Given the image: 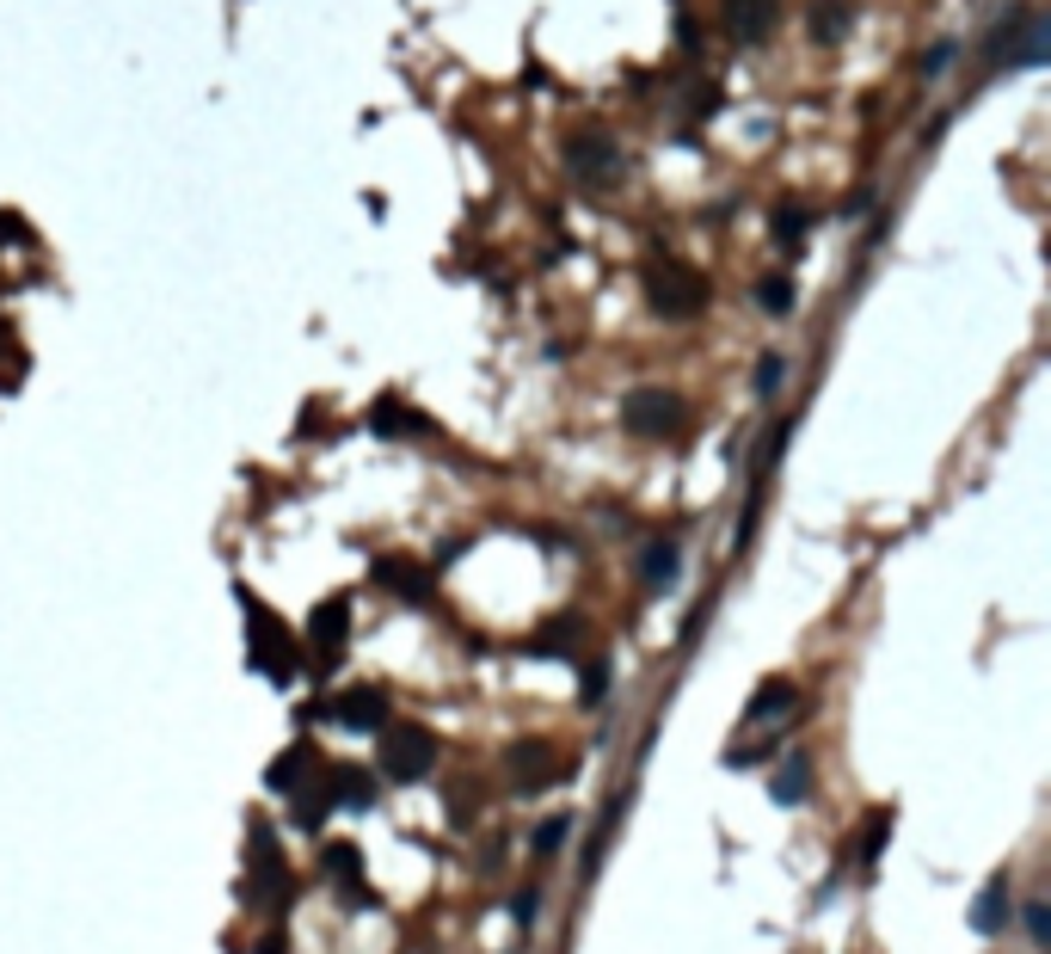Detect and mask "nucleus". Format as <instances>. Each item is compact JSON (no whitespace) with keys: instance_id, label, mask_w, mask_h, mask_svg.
<instances>
[{"instance_id":"4be33fe9","label":"nucleus","mask_w":1051,"mask_h":954,"mask_svg":"<svg viewBox=\"0 0 1051 954\" xmlns=\"http://www.w3.org/2000/svg\"><path fill=\"white\" fill-rule=\"evenodd\" d=\"M757 302H762V314H788L793 308V278H788V271L757 278Z\"/></svg>"},{"instance_id":"6e6552de","label":"nucleus","mask_w":1051,"mask_h":954,"mask_svg":"<svg viewBox=\"0 0 1051 954\" xmlns=\"http://www.w3.org/2000/svg\"><path fill=\"white\" fill-rule=\"evenodd\" d=\"M326 715L339 720L344 733H382V727H387V696L375 684H351L344 696H332Z\"/></svg>"},{"instance_id":"ddd939ff","label":"nucleus","mask_w":1051,"mask_h":954,"mask_svg":"<svg viewBox=\"0 0 1051 954\" xmlns=\"http://www.w3.org/2000/svg\"><path fill=\"white\" fill-rule=\"evenodd\" d=\"M775 19H781L775 0H726V32L738 37V44H762V37L775 32Z\"/></svg>"},{"instance_id":"0eeeda50","label":"nucleus","mask_w":1051,"mask_h":954,"mask_svg":"<svg viewBox=\"0 0 1051 954\" xmlns=\"http://www.w3.org/2000/svg\"><path fill=\"white\" fill-rule=\"evenodd\" d=\"M375 585L394 592L400 604H431L437 597V573L413 554H375Z\"/></svg>"},{"instance_id":"9d476101","label":"nucleus","mask_w":1051,"mask_h":954,"mask_svg":"<svg viewBox=\"0 0 1051 954\" xmlns=\"http://www.w3.org/2000/svg\"><path fill=\"white\" fill-rule=\"evenodd\" d=\"M308 635H314V653L332 665L344 653V635H351V597H326L320 610L308 616Z\"/></svg>"},{"instance_id":"f03ea898","label":"nucleus","mask_w":1051,"mask_h":954,"mask_svg":"<svg viewBox=\"0 0 1051 954\" xmlns=\"http://www.w3.org/2000/svg\"><path fill=\"white\" fill-rule=\"evenodd\" d=\"M640 283H646V308L665 314V321H696L708 308V278L682 259H652Z\"/></svg>"},{"instance_id":"b1692460","label":"nucleus","mask_w":1051,"mask_h":954,"mask_svg":"<svg viewBox=\"0 0 1051 954\" xmlns=\"http://www.w3.org/2000/svg\"><path fill=\"white\" fill-rule=\"evenodd\" d=\"M769 228H775V240H781V247H800V240H805V228H812V216H805L800 204H781V210H775V222H769Z\"/></svg>"},{"instance_id":"4468645a","label":"nucleus","mask_w":1051,"mask_h":954,"mask_svg":"<svg viewBox=\"0 0 1051 954\" xmlns=\"http://www.w3.org/2000/svg\"><path fill=\"white\" fill-rule=\"evenodd\" d=\"M529 653H542V659H566V653H578L585 647V616H547L542 622V635H529Z\"/></svg>"},{"instance_id":"1a4fd4ad","label":"nucleus","mask_w":1051,"mask_h":954,"mask_svg":"<svg viewBox=\"0 0 1051 954\" xmlns=\"http://www.w3.org/2000/svg\"><path fill=\"white\" fill-rule=\"evenodd\" d=\"M320 875L332 880V887L344 893V899H370V880H363V850L351 844V838H332V844L320 850Z\"/></svg>"},{"instance_id":"20e7f679","label":"nucleus","mask_w":1051,"mask_h":954,"mask_svg":"<svg viewBox=\"0 0 1051 954\" xmlns=\"http://www.w3.org/2000/svg\"><path fill=\"white\" fill-rule=\"evenodd\" d=\"M621 425L634 431V438H682L689 431V401L670 389H634L628 401H621Z\"/></svg>"},{"instance_id":"f3484780","label":"nucleus","mask_w":1051,"mask_h":954,"mask_svg":"<svg viewBox=\"0 0 1051 954\" xmlns=\"http://www.w3.org/2000/svg\"><path fill=\"white\" fill-rule=\"evenodd\" d=\"M775 807H805L812 800V757H781V770L769 776Z\"/></svg>"},{"instance_id":"423d86ee","label":"nucleus","mask_w":1051,"mask_h":954,"mask_svg":"<svg viewBox=\"0 0 1051 954\" xmlns=\"http://www.w3.org/2000/svg\"><path fill=\"white\" fill-rule=\"evenodd\" d=\"M505 776L517 795H542L547 783H560V745H547V739H517V745L505 751Z\"/></svg>"},{"instance_id":"dca6fc26","label":"nucleus","mask_w":1051,"mask_h":954,"mask_svg":"<svg viewBox=\"0 0 1051 954\" xmlns=\"http://www.w3.org/2000/svg\"><path fill=\"white\" fill-rule=\"evenodd\" d=\"M677 566H682L677 536H658V542L640 548V580H646V592H670V585H677Z\"/></svg>"},{"instance_id":"a211bd4d","label":"nucleus","mask_w":1051,"mask_h":954,"mask_svg":"<svg viewBox=\"0 0 1051 954\" xmlns=\"http://www.w3.org/2000/svg\"><path fill=\"white\" fill-rule=\"evenodd\" d=\"M800 708V689L788 684V677H769V684L750 696V708H744V727H762V720H775V715H793Z\"/></svg>"},{"instance_id":"2eb2a0df","label":"nucleus","mask_w":1051,"mask_h":954,"mask_svg":"<svg viewBox=\"0 0 1051 954\" xmlns=\"http://www.w3.org/2000/svg\"><path fill=\"white\" fill-rule=\"evenodd\" d=\"M972 930L977 936H1003L1008 930V875H990L972 899Z\"/></svg>"},{"instance_id":"393cba45","label":"nucleus","mask_w":1051,"mask_h":954,"mask_svg":"<svg viewBox=\"0 0 1051 954\" xmlns=\"http://www.w3.org/2000/svg\"><path fill=\"white\" fill-rule=\"evenodd\" d=\"M885 838H892V813H885V807H880V813H867V838H861V862H873V856H880V850H885Z\"/></svg>"},{"instance_id":"6ab92c4d","label":"nucleus","mask_w":1051,"mask_h":954,"mask_svg":"<svg viewBox=\"0 0 1051 954\" xmlns=\"http://www.w3.org/2000/svg\"><path fill=\"white\" fill-rule=\"evenodd\" d=\"M326 813H332V795H326V776H320V783H308V788H295V795H290V826H302V831H320V826H326Z\"/></svg>"},{"instance_id":"412c9836","label":"nucleus","mask_w":1051,"mask_h":954,"mask_svg":"<svg viewBox=\"0 0 1051 954\" xmlns=\"http://www.w3.org/2000/svg\"><path fill=\"white\" fill-rule=\"evenodd\" d=\"M849 25H855V7H849V0H824L818 13H812V37H818V44H836Z\"/></svg>"},{"instance_id":"39448f33","label":"nucleus","mask_w":1051,"mask_h":954,"mask_svg":"<svg viewBox=\"0 0 1051 954\" xmlns=\"http://www.w3.org/2000/svg\"><path fill=\"white\" fill-rule=\"evenodd\" d=\"M560 155H566V172H573L578 186H590V191L615 186L621 172H628V160H621L615 136H603V130H573Z\"/></svg>"},{"instance_id":"9b49d317","label":"nucleus","mask_w":1051,"mask_h":954,"mask_svg":"<svg viewBox=\"0 0 1051 954\" xmlns=\"http://www.w3.org/2000/svg\"><path fill=\"white\" fill-rule=\"evenodd\" d=\"M320 770V751L302 739V745L278 751L271 764H264V788H278V795H295V788H308V776Z\"/></svg>"},{"instance_id":"c85d7f7f","label":"nucleus","mask_w":1051,"mask_h":954,"mask_svg":"<svg viewBox=\"0 0 1051 954\" xmlns=\"http://www.w3.org/2000/svg\"><path fill=\"white\" fill-rule=\"evenodd\" d=\"M947 56H953V44H935V49H928V63H923V75H941Z\"/></svg>"},{"instance_id":"f257e3e1","label":"nucleus","mask_w":1051,"mask_h":954,"mask_svg":"<svg viewBox=\"0 0 1051 954\" xmlns=\"http://www.w3.org/2000/svg\"><path fill=\"white\" fill-rule=\"evenodd\" d=\"M375 739H382V751H375V776H387V783H418V776H431L437 770V733L431 727H418V720H387Z\"/></svg>"},{"instance_id":"a878e982","label":"nucleus","mask_w":1051,"mask_h":954,"mask_svg":"<svg viewBox=\"0 0 1051 954\" xmlns=\"http://www.w3.org/2000/svg\"><path fill=\"white\" fill-rule=\"evenodd\" d=\"M603 689H609V665L597 659V665H585V684H578V696H585V703L597 708V703H603Z\"/></svg>"},{"instance_id":"bb28decb","label":"nucleus","mask_w":1051,"mask_h":954,"mask_svg":"<svg viewBox=\"0 0 1051 954\" xmlns=\"http://www.w3.org/2000/svg\"><path fill=\"white\" fill-rule=\"evenodd\" d=\"M781 375H788V363H781V358H762V363H757V394H775V389H781Z\"/></svg>"},{"instance_id":"7ed1b4c3","label":"nucleus","mask_w":1051,"mask_h":954,"mask_svg":"<svg viewBox=\"0 0 1051 954\" xmlns=\"http://www.w3.org/2000/svg\"><path fill=\"white\" fill-rule=\"evenodd\" d=\"M240 604H247V653H252V665H259L271 684H295V672H302V653H295L290 628H283L271 610H259V604H252V592H240Z\"/></svg>"},{"instance_id":"c756f323","label":"nucleus","mask_w":1051,"mask_h":954,"mask_svg":"<svg viewBox=\"0 0 1051 954\" xmlns=\"http://www.w3.org/2000/svg\"><path fill=\"white\" fill-rule=\"evenodd\" d=\"M259 954H290V942H283V930H271V936L259 942Z\"/></svg>"},{"instance_id":"5701e85b","label":"nucleus","mask_w":1051,"mask_h":954,"mask_svg":"<svg viewBox=\"0 0 1051 954\" xmlns=\"http://www.w3.org/2000/svg\"><path fill=\"white\" fill-rule=\"evenodd\" d=\"M566 838H573V813H547L542 826H535V838H529V850H535V856H554Z\"/></svg>"},{"instance_id":"f8f14e48","label":"nucleus","mask_w":1051,"mask_h":954,"mask_svg":"<svg viewBox=\"0 0 1051 954\" xmlns=\"http://www.w3.org/2000/svg\"><path fill=\"white\" fill-rule=\"evenodd\" d=\"M326 795H332V807L370 813V807H375V770H363V764H332V770H326Z\"/></svg>"},{"instance_id":"aec40b11","label":"nucleus","mask_w":1051,"mask_h":954,"mask_svg":"<svg viewBox=\"0 0 1051 954\" xmlns=\"http://www.w3.org/2000/svg\"><path fill=\"white\" fill-rule=\"evenodd\" d=\"M370 431H375V438H413V431H425V419L406 413L394 394H382V401L370 407Z\"/></svg>"},{"instance_id":"cd10ccee","label":"nucleus","mask_w":1051,"mask_h":954,"mask_svg":"<svg viewBox=\"0 0 1051 954\" xmlns=\"http://www.w3.org/2000/svg\"><path fill=\"white\" fill-rule=\"evenodd\" d=\"M1027 936H1033L1039 949H1046V942H1051V911L1039 906V899H1033V906H1027Z\"/></svg>"}]
</instances>
